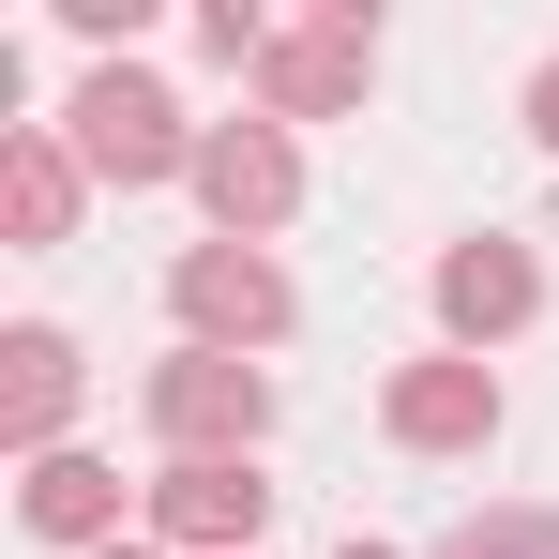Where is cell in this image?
I'll return each mask as SVG.
<instances>
[{
  "mask_svg": "<svg viewBox=\"0 0 559 559\" xmlns=\"http://www.w3.org/2000/svg\"><path fill=\"white\" fill-rule=\"evenodd\" d=\"M15 242H61V227H76V167H61V152H46V136H15Z\"/></svg>",
  "mask_w": 559,
  "mask_h": 559,
  "instance_id": "obj_11",
  "label": "cell"
},
{
  "mask_svg": "<svg viewBox=\"0 0 559 559\" xmlns=\"http://www.w3.org/2000/svg\"><path fill=\"white\" fill-rule=\"evenodd\" d=\"M378 76V46H364V15H333V31H302V46H273V106L287 121H333V106Z\"/></svg>",
  "mask_w": 559,
  "mask_h": 559,
  "instance_id": "obj_7",
  "label": "cell"
},
{
  "mask_svg": "<svg viewBox=\"0 0 559 559\" xmlns=\"http://www.w3.org/2000/svg\"><path fill=\"white\" fill-rule=\"evenodd\" d=\"M76 167L167 182V167H197V136H182V106L152 92V76H92V92H76Z\"/></svg>",
  "mask_w": 559,
  "mask_h": 559,
  "instance_id": "obj_2",
  "label": "cell"
},
{
  "mask_svg": "<svg viewBox=\"0 0 559 559\" xmlns=\"http://www.w3.org/2000/svg\"><path fill=\"white\" fill-rule=\"evenodd\" d=\"M152 424L182 439V468H242V439L273 424V378L227 364V348H182V364L152 378Z\"/></svg>",
  "mask_w": 559,
  "mask_h": 559,
  "instance_id": "obj_1",
  "label": "cell"
},
{
  "mask_svg": "<svg viewBox=\"0 0 559 559\" xmlns=\"http://www.w3.org/2000/svg\"><path fill=\"white\" fill-rule=\"evenodd\" d=\"M530 121H545V136H559V61H545V76H530Z\"/></svg>",
  "mask_w": 559,
  "mask_h": 559,
  "instance_id": "obj_13",
  "label": "cell"
},
{
  "mask_svg": "<svg viewBox=\"0 0 559 559\" xmlns=\"http://www.w3.org/2000/svg\"><path fill=\"white\" fill-rule=\"evenodd\" d=\"M15 499H31V530H46V545H121V484H106L92 454H31V484H15Z\"/></svg>",
  "mask_w": 559,
  "mask_h": 559,
  "instance_id": "obj_8",
  "label": "cell"
},
{
  "mask_svg": "<svg viewBox=\"0 0 559 559\" xmlns=\"http://www.w3.org/2000/svg\"><path fill=\"white\" fill-rule=\"evenodd\" d=\"M530 302H545V273H530L514 242H468L454 273H439V318H454V333H514Z\"/></svg>",
  "mask_w": 559,
  "mask_h": 559,
  "instance_id": "obj_9",
  "label": "cell"
},
{
  "mask_svg": "<svg viewBox=\"0 0 559 559\" xmlns=\"http://www.w3.org/2000/svg\"><path fill=\"white\" fill-rule=\"evenodd\" d=\"M106 559H152V545H106Z\"/></svg>",
  "mask_w": 559,
  "mask_h": 559,
  "instance_id": "obj_15",
  "label": "cell"
},
{
  "mask_svg": "<svg viewBox=\"0 0 559 559\" xmlns=\"http://www.w3.org/2000/svg\"><path fill=\"white\" fill-rule=\"evenodd\" d=\"M197 197H212L227 227H273L287 197H302V167H287L273 121H227V136H197Z\"/></svg>",
  "mask_w": 559,
  "mask_h": 559,
  "instance_id": "obj_6",
  "label": "cell"
},
{
  "mask_svg": "<svg viewBox=\"0 0 559 559\" xmlns=\"http://www.w3.org/2000/svg\"><path fill=\"white\" fill-rule=\"evenodd\" d=\"M393 439H408V454L499 439V378H484V364H408V378H393Z\"/></svg>",
  "mask_w": 559,
  "mask_h": 559,
  "instance_id": "obj_5",
  "label": "cell"
},
{
  "mask_svg": "<svg viewBox=\"0 0 559 559\" xmlns=\"http://www.w3.org/2000/svg\"><path fill=\"white\" fill-rule=\"evenodd\" d=\"M182 318H197V348H273L287 333V273L258 242H197L182 258Z\"/></svg>",
  "mask_w": 559,
  "mask_h": 559,
  "instance_id": "obj_3",
  "label": "cell"
},
{
  "mask_svg": "<svg viewBox=\"0 0 559 559\" xmlns=\"http://www.w3.org/2000/svg\"><path fill=\"white\" fill-rule=\"evenodd\" d=\"M333 559H393V545H333Z\"/></svg>",
  "mask_w": 559,
  "mask_h": 559,
  "instance_id": "obj_14",
  "label": "cell"
},
{
  "mask_svg": "<svg viewBox=\"0 0 559 559\" xmlns=\"http://www.w3.org/2000/svg\"><path fill=\"white\" fill-rule=\"evenodd\" d=\"M439 559H559V514H468Z\"/></svg>",
  "mask_w": 559,
  "mask_h": 559,
  "instance_id": "obj_12",
  "label": "cell"
},
{
  "mask_svg": "<svg viewBox=\"0 0 559 559\" xmlns=\"http://www.w3.org/2000/svg\"><path fill=\"white\" fill-rule=\"evenodd\" d=\"M0 364H15V439L46 454V439H61V408H76V348H61V333H15Z\"/></svg>",
  "mask_w": 559,
  "mask_h": 559,
  "instance_id": "obj_10",
  "label": "cell"
},
{
  "mask_svg": "<svg viewBox=\"0 0 559 559\" xmlns=\"http://www.w3.org/2000/svg\"><path fill=\"white\" fill-rule=\"evenodd\" d=\"M258 514H273V484H242V468H167L152 484V530L197 559H258Z\"/></svg>",
  "mask_w": 559,
  "mask_h": 559,
  "instance_id": "obj_4",
  "label": "cell"
}]
</instances>
